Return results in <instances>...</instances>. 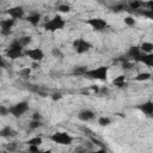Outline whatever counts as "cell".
Wrapping results in <instances>:
<instances>
[{"instance_id":"cell-12","label":"cell","mask_w":153,"mask_h":153,"mask_svg":"<svg viewBox=\"0 0 153 153\" xmlns=\"http://www.w3.org/2000/svg\"><path fill=\"white\" fill-rule=\"evenodd\" d=\"M136 108L146 116H149L152 117L153 116V102L152 100H146L139 105H136Z\"/></svg>"},{"instance_id":"cell-8","label":"cell","mask_w":153,"mask_h":153,"mask_svg":"<svg viewBox=\"0 0 153 153\" xmlns=\"http://www.w3.org/2000/svg\"><path fill=\"white\" fill-rule=\"evenodd\" d=\"M145 53L141 50L140 45H131L129 47V49L126 53V59H128L129 61L133 62H140V59L142 57Z\"/></svg>"},{"instance_id":"cell-11","label":"cell","mask_w":153,"mask_h":153,"mask_svg":"<svg viewBox=\"0 0 153 153\" xmlns=\"http://www.w3.org/2000/svg\"><path fill=\"white\" fill-rule=\"evenodd\" d=\"M6 13L10 16V18L17 20V19H23L24 16H25V11L22 6H14V7H11L6 11Z\"/></svg>"},{"instance_id":"cell-33","label":"cell","mask_w":153,"mask_h":153,"mask_svg":"<svg viewBox=\"0 0 153 153\" xmlns=\"http://www.w3.org/2000/svg\"><path fill=\"white\" fill-rule=\"evenodd\" d=\"M74 152H75V153H88L90 151H88L87 148H85V147H76Z\"/></svg>"},{"instance_id":"cell-38","label":"cell","mask_w":153,"mask_h":153,"mask_svg":"<svg viewBox=\"0 0 153 153\" xmlns=\"http://www.w3.org/2000/svg\"><path fill=\"white\" fill-rule=\"evenodd\" d=\"M36 153H53V152H51V151H49V149H48V151H42V149H39V151H38V152H36Z\"/></svg>"},{"instance_id":"cell-37","label":"cell","mask_w":153,"mask_h":153,"mask_svg":"<svg viewBox=\"0 0 153 153\" xmlns=\"http://www.w3.org/2000/svg\"><path fill=\"white\" fill-rule=\"evenodd\" d=\"M32 120H41V115L37 114V112H35L33 116H32Z\"/></svg>"},{"instance_id":"cell-20","label":"cell","mask_w":153,"mask_h":153,"mask_svg":"<svg viewBox=\"0 0 153 153\" xmlns=\"http://www.w3.org/2000/svg\"><path fill=\"white\" fill-rule=\"evenodd\" d=\"M140 48L141 50L145 53V54H152L153 53V42H148V41H145L140 44Z\"/></svg>"},{"instance_id":"cell-6","label":"cell","mask_w":153,"mask_h":153,"mask_svg":"<svg viewBox=\"0 0 153 153\" xmlns=\"http://www.w3.org/2000/svg\"><path fill=\"white\" fill-rule=\"evenodd\" d=\"M72 47H73V49L76 54H85L92 48V44L88 41L84 39L82 37H79V38H75L73 41Z\"/></svg>"},{"instance_id":"cell-36","label":"cell","mask_w":153,"mask_h":153,"mask_svg":"<svg viewBox=\"0 0 153 153\" xmlns=\"http://www.w3.org/2000/svg\"><path fill=\"white\" fill-rule=\"evenodd\" d=\"M88 153H106V149L105 148H98L96 151H90Z\"/></svg>"},{"instance_id":"cell-28","label":"cell","mask_w":153,"mask_h":153,"mask_svg":"<svg viewBox=\"0 0 153 153\" xmlns=\"http://www.w3.org/2000/svg\"><path fill=\"white\" fill-rule=\"evenodd\" d=\"M41 126H42V122H41V120H31V122L29 123V128H30L31 130L38 129Z\"/></svg>"},{"instance_id":"cell-26","label":"cell","mask_w":153,"mask_h":153,"mask_svg":"<svg viewBox=\"0 0 153 153\" xmlns=\"http://www.w3.org/2000/svg\"><path fill=\"white\" fill-rule=\"evenodd\" d=\"M124 24H126L127 26L134 27V26L136 25V19H134V17H131V16H127V17L124 18Z\"/></svg>"},{"instance_id":"cell-5","label":"cell","mask_w":153,"mask_h":153,"mask_svg":"<svg viewBox=\"0 0 153 153\" xmlns=\"http://www.w3.org/2000/svg\"><path fill=\"white\" fill-rule=\"evenodd\" d=\"M27 110H29V103L26 100L18 102V103H16V104H13L8 108L10 115H12L16 118H19L20 116H23Z\"/></svg>"},{"instance_id":"cell-21","label":"cell","mask_w":153,"mask_h":153,"mask_svg":"<svg viewBox=\"0 0 153 153\" xmlns=\"http://www.w3.org/2000/svg\"><path fill=\"white\" fill-rule=\"evenodd\" d=\"M127 8H128V4H126V2H118V4H115L114 6H111V10L116 13L122 12V11H128Z\"/></svg>"},{"instance_id":"cell-30","label":"cell","mask_w":153,"mask_h":153,"mask_svg":"<svg viewBox=\"0 0 153 153\" xmlns=\"http://www.w3.org/2000/svg\"><path fill=\"white\" fill-rule=\"evenodd\" d=\"M17 149V142H10V143H7L6 145V151L7 152H14Z\"/></svg>"},{"instance_id":"cell-3","label":"cell","mask_w":153,"mask_h":153,"mask_svg":"<svg viewBox=\"0 0 153 153\" xmlns=\"http://www.w3.org/2000/svg\"><path fill=\"white\" fill-rule=\"evenodd\" d=\"M108 74H109V67L108 66H99V67L88 69L87 73L85 74V78L100 80V81H106Z\"/></svg>"},{"instance_id":"cell-16","label":"cell","mask_w":153,"mask_h":153,"mask_svg":"<svg viewBox=\"0 0 153 153\" xmlns=\"http://www.w3.org/2000/svg\"><path fill=\"white\" fill-rule=\"evenodd\" d=\"M112 85L116 86V87H118V88L126 87V86H127V78H126V75L121 74V75L116 76V78L112 80Z\"/></svg>"},{"instance_id":"cell-27","label":"cell","mask_w":153,"mask_h":153,"mask_svg":"<svg viewBox=\"0 0 153 153\" xmlns=\"http://www.w3.org/2000/svg\"><path fill=\"white\" fill-rule=\"evenodd\" d=\"M56 10L59 12H61V13H68L71 11V6L67 5V4H60V5H57Z\"/></svg>"},{"instance_id":"cell-10","label":"cell","mask_w":153,"mask_h":153,"mask_svg":"<svg viewBox=\"0 0 153 153\" xmlns=\"http://www.w3.org/2000/svg\"><path fill=\"white\" fill-rule=\"evenodd\" d=\"M16 24V20L12 18H7V19H2L0 22V33L2 36H8L11 33V29L13 27V25Z\"/></svg>"},{"instance_id":"cell-17","label":"cell","mask_w":153,"mask_h":153,"mask_svg":"<svg viewBox=\"0 0 153 153\" xmlns=\"http://www.w3.org/2000/svg\"><path fill=\"white\" fill-rule=\"evenodd\" d=\"M142 6H145V2H142V1H137V0H134V1H130V2H128V11H133V12H137V11H140L141 10V7Z\"/></svg>"},{"instance_id":"cell-34","label":"cell","mask_w":153,"mask_h":153,"mask_svg":"<svg viewBox=\"0 0 153 153\" xmlns=\"http://www.w3.org/2000/svg\"><path fill=\"white\" fill-rule=\"evenodd\" d=\"M61 98H62V93H60V92H56V93H54V94L51 96V99L55 100V102H56V100H60Z\"/></svg>"},{"instance_id":"cell-35","label":"cell","mask_w":153,"mask_h":153,"mask_svg":"<svg viewBox=\"0 0 153 153\" xmlns=\"http://www.w3.org/2000/svg\"><path fill=\"white\" fill-rule=\"evenodd\" d=\"M145 6L147 7V10H149V11L153 12V0H149V1L145 2Z\"/></svg>"},{"instance_id":"cell-7","label":"cell","mask_w":153,"mask_h":153,"mask_svg":"<svg viewBox=\"0 0 153 153\" xmlns=\"http://www.w3.org/2000/svg\"><path fill=\"white\" fill-rule=\"evenodd\" d=\"M85 23L87 25H90L94 31H104L109 27V24L105 19L103 18H90V19H86Z\"/></svg>"},{"instance_id":"cell-39","label":"cell","mask_w":153,"mask_h":153,"mask_svg":"<svg viewBox=\"0 0 153 153\" xmlns=\"http://www.w3.org/2000/svg\"><path fill=\"white\" fill-rule=\"evenodd\" d=\"M1 153H8V152H7V151H2Z\"/></svg>"},{"instance_id":"cell-22","label":"cell","mask_w":153,"mask_h":153,"mask_svg":"<svg viewBox=\"0 0 153 153\" xmlns=\"http://www.w3.org/2000/svg\"><path fill=\"white\" fill-rule=\"evenodd\" d=\"M152 78V74L151 73H148V72H142V73H139L135 78H134V80H136V81H147V80H149Z\"/></svg>"},{"instance_id":"cell-13","label":"cell","mask_w":153,"mask_h":153,"mask_svg":"<svg viewBox=\"0 0 153 153\" xmlns=\"http://www.w3.org/2000/svg\"><path fill=\"white\" fill-rule=\"evenodd\" d=\"M96 117L94 111H92L91 109H84L78 114V118L81 122H90Z\"/></svg>"},{"instance_id":"cell-18","label":"cell","mask_w":153,"mask_h":153,"mask_svg":"<svg viewBox=\"0 0 153 153\" xmlns=\"http://www.w3.org/2000/svg\"><path fill=\"white\" fill-rule=\"evenodd\" d=\"M140 62L143 63L145 66L153 68V53L152 54H143L142 57L140 59Z\"/></svg>"},{"instance_id":"cell-19","label":"cell","mask_w":153,"mask_h":153,"mask_svg":"<svg viewBox=\"0 0 153 153\" xmlns=\"http://www.w3.org/2000/svg\"><path fill=\"white\" fill-rule=\"evenodd\" d=\"M87 71H88L87 66H75L73 68L72 73L74 75H76V76H85V74L87 73Z\"/></svg>"},{"instance_id":"cell-2","label":"cell","mask_w":153,"mask_h":153,"mask_svg":"<svg viewBox=\"0 0 153 153\" xmlns=\"http://www.w3.org/2000/svg\"><path fill=\"white\" fill-rule=\"evenodd\" d=\"M24 51H25L24 47L19 43V41L18 39H13L10 43L8 48L6 49V56L8 59H11V60H17V59L24 56Z\"/></svg>"},{"instance_id":"cell-9","label":"cell","mask_w":153,"mask_h":153,"mask_svg":"<svg viewBox=\"0 0 153 153\" xmlns=\"http://www.w3.org/2000/svg\"><path fill=\"white\" fill-rule=\"evenodd\" d=\"M24 56H27L31 61L33 62H41L44 59V51L41 48H31V49H25Z\"/></svg>"},{"instance_id":"cell-4","label":"cell","mask_w":153,"mask_h":153,"mask_svg":"<svg viewBox=\"0 0 153 153\" xmlns=\"http://www.w3.org/2000/svg\"><path fill=\"white\" fill-rule=\"evenodd\" d=\"M49 140L53 141L54 143H57L61 146H69V145H72L74 137L71 134H68L67 131H56V133H53L51 135H49Z\"/></svg>"},{"instance_id":"cell-15","label":"cell","mask_w":153,"mask_h":153,"mask_svg":"<svg viewBox=\"0 0 153 153\" xmlns=\"http://www.w3.org/2000/svg\"><path fill=\"white\" fill-rule=\"evenodd\" d=\"M16 135H17V131L13 128H11L10 126H6L0 130V136L1 137H14Z\"/></svg>"},{"instance_id":"cell-24","label":"cell","mask_w":153,"mask_h":153,"mask_svg":"<svg viewBox=\"0 0 153 153\" xmlns=\"http://www.w3.org/2000/svg\"><path fill=\"white\" fill-rule=\"evenodd\" d=\"M17 39L19 41V43H20L24 48L31 43V36H22V37H19V38H17Z\"/></svg>"},{"instance_id":"cell-32","label":"cell","mask_w":153,"mask_h":153,"mask_svg":"<svg viewBox=\"0 0 153 153\" xmlns=\"http://www.w3.org/2000/svg\"><path fill=\"white\" fill-rule=\"evenodd\" d=\"M7 114H10L8 108H6V106L1 105V106H0V115H1V116H6Z\"/></svg>"},{"instance_id":"cell-31","label":"cell","mask_w":153,"mask_h":153,"mask_svg":"<svg viewBox=\"0 0 153 153\" xmlns=\"http://www.w3.org/2000/svg\"><path fill=\"white\" fill-rule=\"evenodd\" d=\"M19 74H20V76H23V78H27V76L30 75V68H24V69H22V71L19 72Z\"/></svg>"},{"instance_id":"cell-25","label":"cell","mask_w":153,"mask_h":153,"mask_svg":"<svg viewBox=\"0 0 153 153\" xmlns=\"http://www.w3.org/2000/svg\"><path fill=\"white\" fill-rule=\"evenodd\" d=\"M98 124L102 126V127H106V126L111 124V120L109 117H106V116H100L98 118Z\"/></svg>"},{"instance_id":"cell-14","label":"cell","mask_w":153,"mask_h":153,"mask_svg":"<svg viewBox=\"0 0 153 153\" xmlns=\"http://www.w3.org/2000/svg\"><path fill=\"white\" fill-rule=\"evenodd\" d=\"M41 19H42V14H41L39 12H32V13H30L29 16L25 17V20H26L29 24H31L32 26H37V25L39 24Z\"/></svg>"},{"instance_id":"cell-23","label":"cell","mask_w":153,"mask_h":153,"mask_svg":"<svg viewBox=\"0 0 153 153\" xmlns=\"http://www.w3.org/2000/svg\"><path fill=\"white\" fill-rule=\"evenodd\" d=\"M43 142V139L41 137V136H35V137H31V139H29L25 143L27 145V146H38L39 147V145Z\"/></svg>"},{"instance_id":"cell-29","label":"cell","mask_w":153,"mask_h":153,"mask_svg":"<svg viewBox=\"0 0 153 153\" xmlns=\"http://www.w3.org/2000/svg\"><path fill=\"white\" fill-rule=\"evenodd\" d=\"M51 55L54 57H59V59H62L63 57V54H62V51L59 48H53L51 49Z\"/></svg>"},{"instance_id":"cell-1","label":"cell","mask_w":153,"mask_h":153,"mask_svg":"<svg viewBox=\"0 0 153 153\" xmlns=\"http://www.w3.org/2000/svg\"><path fill=\"white\" fill-rule=\"evenodd\" d=\"M65 25H66V20L60 14H55L51 19L47 20L43 24V29L48 32H55V31H59V30L63 29Z\"/></svg>"}]
</instances>
